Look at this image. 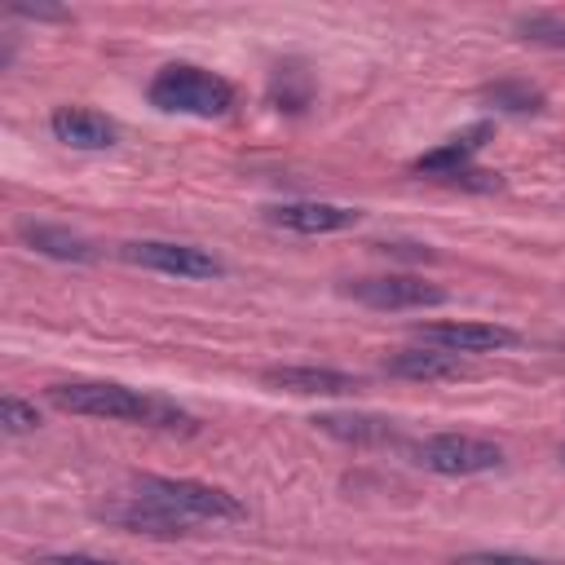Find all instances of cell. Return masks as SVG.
Instances as JSON below:
<instances>
[{"mask_svg": "<svg viewBox=\"0 0 565 565\" xmlns=\"http://www.w3.org/2000/svg\"><path fill=\"white\" fill-rule=\"evenodd\" d=\"M265 97H269V106L282 110V115L309 110V102H313V75H309V66H305V62H278V66L269 71Z\"/></svg>", "mask_w": 565, "mask_h": 565, "instance_id": "16", "label": "cell"}, {"mask_svg": "<svg viewBox=\"0 0 565 565\" xmlns=\"http://www.w3.org/2000/svg\"><path fill=\"white\" fill-rule=\"evenodd\" d=\"M455 565H561V561L530 556V552H463Z\"/></svg>", "mask_w": 565, "mask_h": 565, "instance_id": "20", "label": "cell"}, {"mask_svg": "<svg viewBox=\"0 0 565 565\" xmlns=\"http://www.w3.org/2000/svg\"><path fill=\"white\" fill-rule=\"evenodd\" d=\"M13 18H44V22H57L66 18V9H44V4H9Z\"/></svg>", "mask_w": 565, "mask_h": 565, "instance_id": "23", "label": "cell"}, {"mask_svg": "<svg viewBox=\"0 0 565 565\" xmlns=\"http://www.w3.org/2000/svg\"><path fill=\"white\" fill-rule=\"evenodd\" d=\"M137 494L172 508L177 516L185 521H243L247 508L238 494L221 490V486H207V481H194V477H159V472H141L137 477Z\"/></svg>", "mask_w": 565, "mask_h": 565, "instance_id": "3", "label": "cell"}, {"mask_svg": "<svg viewBox=\"0 0 565 565\" xmlns=\"http://www.w3.org/2000/svg\"><path fill=\"white\" fill-rule=\"evenodd\" d=\"M349 300L366 305V309H437L446 305V287L415 278V274H375V278H349L340 287Z\"/></svg>", "mask_w": 565, "mask_h": 565, "instance_id": "6", "label": "cell"}, {"mask_svg": "<svg viewBox=\"0 0 565 565\" xmlns=\"http://www.w3.org/2000/svg\"><path fill=\"white\" fill-rule=\"evenodd\" d=\"M150 106L163 115H194V119H221L234 110V84L199 62H168L154 71L146 88Z\"/></svg>", "mask_w": 565, "mask_h": 565, "instance_id": "2", "label": "cell"}, {"mask_svg": "<svg viewBox=\"0 0 565 565\" xmlns=\"http://www.w3.org/2000/svg\"><path fill=\"white\" fill-rule=\"evenodd\" d=\"M556 455H561V463H565V441H561V450H556Z\"/></svg>", "mask_w": 565, "mask_h": 565, "instance_id": "24", "label": "cell"}, {"mask_svg": "<svg viewBox=\"0 0 565 565\" xmlns=\"http://www.w3.org/2000/svg\"><path fill=\"white\" fill-rule=\"evenodd\" d=\"M18 238H22L31 252L49 256V260H66V265H88V260H97V247H93L84 234L66 230V225H49V221H18Z\"/></svg>", "mask_w": 565, "mask_h": 565, "instance_id": "13", "label": "cell"}, {"mask_svg": "<svg viewBox=\"0 0 565 565\" xmlns=\"http://www.w3.org/2000/svg\"><path fill=\"white\" fill-rule=\"evenodd\" d=\"M0 424L9 437H22V433H35L40 428V411L31 402H22L18 393H4L0 397Z\"/></svg>", "mask_w": 565, "mask_h": 565, "instance_id": "19", "label": "cell"}, {"mask_svg": "<svg viewBox=\"0 0 565 565\" xmlns=\"http://www.w3.org/2000/svg\"><path fill=\"white\" fill-rule=\"evenodd\" d=\"M490 137H494V124H490V119H477V124H468L463 132L446 137L441 146L424 150V154L411 163V172H415V177H437V181H450L455 172H463V168L472 163V154H477V150H481Z\"/></svg>", "mask_w": 565, "mask_h": 565, "instance_id": "12", "label": "cell"}, {"mask_svg": "<svg viewBox=\"0 0 565 565\" xmlns=\"http://www.w3.org/2000/svg\"><path fill=\"white\" fill-rule=\"evenodd\" d=\"M411 459L437 477H481L503 468V446L472 433H433L411 446Z\"/></svg>", "mask_w": 565, "mask_h": 565, "instance_id": "4", "label": "cell"}, {"mask_svg": "<svg viewBox=\"0 0 565 565\" xmlns=\"http://www.w3.org/2000/svg\"><path fill=\"white\" fill-rule=\"evenodd\" d=\"M49 402L66 415H88V419H106V424H137V428H159V433H199V419L190 411H181L177 402L146 393V388H128L119 380H62L49 388Z\"/></svg>", "mask_w": 565, "mask_h": 565, "instance_id": "1", "label": "cell"}, {"mask_svg": "<svg viewBox=\"0 0 565 565\" xmlns=\"http://www.w3.org/2000/svg\"><path fill=\"white\" fill-rule=\"evenodd\" d=\"M384 256H402V260H433L428 243H375Z\"/></svg>", "mask_w": 565, "mask_h": 565, "instance_id": "22", "label": "cell"}, {"mask_svg": "<svg viewBox=\"0 0 565 565\" xmlns=\"http://www.w3.org/2000/svg\"><path fill=\"white\" fill-rule=\"evenodd\" d=\"M481 102L494 115H539L547 106V93L530 79H490L481 84Z\"/></svg>", "mask_w": 565, "mask_h": 565, "instance_id": "17", "label": "cell"}, {"mask_svg": "<svg viewBox=\"0 0 565 565\" xmlns=\"http://www.w3.org/2000/svg\"><path fill=\"white\" fill-rule=\"evenodd\" d=\"M49 132L71 150H110L119 141V124L93 106H57L49 115Z\"/></svg>", "mask_w": 565, "mask_h": 565, "instance_id": "11", "label": "cell"}, {"mask_svg": "<svg viewBox=\"0 0 565 565\" xmlns=\"http://www.w3.org/2000/svg\"><path fill=\"white\" fill-rule=\"evenodd\" d=\"M97 516L119 525V530H128V534H150V539H185L190 525H194V521L177 516L172 508H163V503H154L146 494H132L124 503H106V508H97Z\"/></svg>", "mask_w": 565, "mask_h": 565, "instance_id": "10", "label": "cell"}, {"mask_svg": "<svg viewBox=\"0 0 565 565\" xmlns=\"http://www.w3.org/2000/svg\"><path fill=\"white\" fill-rule=\"evenodd\" d=\"M35 565H115V561L88 556V552H49V556H35Z\"/></svg>", "mask_w": 565, "mask_h": 565, "instance_id": "21", "label": "cell"}, {"mask_svg": "<svg viewBox=\"0 0 565 565\" xmlns=\"http://www.w3.org/2000/svg\"><path fill=\"white\" fill-rule=\"evenodd\" d=\"M260 384L296 397H349L362 388L353 371H335V366H265Z\"/></svg>", "mask_w": 565, "mask_h": 565, "instance_id": "9", "label": "cell"}, {"mask_svg": "<svg viewBox=\"0 0 565 565\" xmlns=\"http://www.w3.org/2000/svg\"><path fill=\"white\" fill-rule=\"evenodd\" d=\"M119 256L128 265L154 269V274H172L185 282H203V278H225V260L212 256L207 247L194 243H177V238H132L119 247Z\"/></svg>", "mask_w": 565, "mask_h": 565, "instance_id": "5", "label": "cell"}, {"mask_svg": "<svg viewBox=\"0 0 565 565\" xmlns=\"http://www.w3.org/2000/svg\"><path fill=\"white\" fill-rule=\"evenodd\" d=\"M384 371L397 375V380H424V384H441V380H459L468 375V362L455 358V353H441V349H397L384 358Z\"/></svg>", "mask_w": 565, "mask_h": 565, "instance_id": "14", "label": "cell"}, {"mask_svg": "<svg viewBox=\"0 0 565 565\" xmlns=\"http://www.w3.org/2000/svg\"><path fill=\"white\" fill-rule=\"evenodd\" d=\"M265 221L291 234H340V230H353L362 212L349 203H327V199H287V203H269Z\"/></svg>", "mask_w": 565, "mask_h": 565, "instance_id": "8", "label": "cell"}, {"mask_svg": "<svg viewBox=\"0 0 565 565\" xmlns=\"http://www.w3.org/2000/svg\"><path fill=\"white\" fill-rule=\"evenodd\" d=\"M512 31H516L525 44L565 53V18H561V13H521V18L512 22Z\"/></svg>", "mask_w": 565, "mask_h": 565, "instance_id": "18", "label": "cell"}, {"mask_svg": "<svg viewBox=\"0 0 565 565\" xmlns=\"http://www.w3.org/2000/svg\"><path fill=\"white\" fill-rule=\"evenodd\" d=\"M415 340L428 344V349H441V353H455V358H481V353H503L512 349L521 335L503 322H419L415 327Z\"/></svg>", "mask_w": 565, "mask_h": 565, "instance_id": "7", "label": "cell"}, {"mask_svg": "<svg viewBox=\"0 0 565 565\" xmlns=\"http://www.w3.org/2000/svg\"><path fill=\"white\" fill-rule=\"evenodd\" d=\"M318 433L349 441V446H375V441H393V419L384 415H353V411H322L313 415Z\"/></svg>", "mask_w": 565, "mask_h": 565, "instance_id": "15", "label": "cell"}]
</instances>
